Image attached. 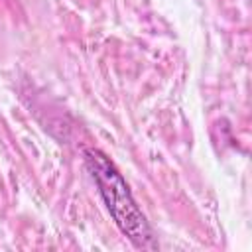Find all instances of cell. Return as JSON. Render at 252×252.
Wrapping results in <instances>:
<instances>
[{"label":"cell","mask_w":252,"mask_h":252,"mask_svg":"<svg viewBox=\"0 0 252 252\" xmlns=\"http://www.w3.org/2000/svg\"><path fill=\"white\" fill-rule=\"evenodd\" d=\"M85 163L98 187V193L110 217L114 219L122 234H126L128 240L140 250H156L158 240L152 232V226L148 224L144 213L140 211L136 199L130 193L128 183L124 181L116 165L96 148L85 150Z\"/></svg>","instance_id":"obj_1"}]
</instances>
